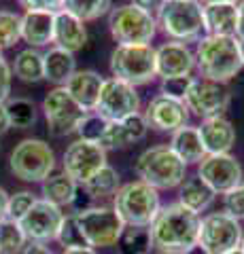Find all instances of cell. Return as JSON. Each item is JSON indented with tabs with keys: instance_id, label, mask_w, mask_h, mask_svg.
Masks as SVG:
<instances>
[{
	"instance_id": "28",
	"label": "cell",
	"mask_w": 244,
	"mask_h": 254,
	"mask_svg": "<svg viewBox=\"0 0 244 254\" xmlns=\"http://www.w3.org/2000/svg\"><path fill=\"white\" fill-rule=\"evenodd\" d=\"M117 246H119V254H151V231L149 227H125L117 240Z\"/></svg>"
},
{
	"instance_id": "1",
	"label": "cell",
	"mask_w": 244,
	"mask_h": 254,
	"mask_svg": "<svg viewBox=\"0 0 244 254\" xmlns=\"http://www.w3.org/2000/svg\"><path fill=\"white\" fill-rule=\"evenodd\" d=\"M149 231H151L153 248L183 254L198 244L200 216L176 201L160 210Z\"/></svg>"
},
{
	"instance_id": "55",
	"label": "cell",
	"mask_w": 244,
	"mask_h": 254,
	"mask_svg": "<svg viewBox=\"0 0 244 254\" xmlns=\"http://www.w3.org/2000/svg\"><path fill=\"white\" fill-rule=\"evenodd\" d=\"M240 248L244 250V233H242V242H240Z\"/></svg>"
},
{
	"instance_id": "43",
	"label": "cell",
	"mask_w": 244,
	"mask_h": 254,
	"mask_svg": "<svg viewBox=\"0 0 244 254\" xmlns=\"http://www.w3.org/2000/svg\"><path fill=\"white\" fill-rule=\"evenodd\" d=\"M91 199H93V197H91L85 189H81V185H79L77 193H75V199L70 201V208H73V212H75V214L83 212V210H89V208H91V205H89V201H91Z\"/></svg>"
},
{
	"instance_id": "51",
	"label": "cell",
	"mask_w": 244,
	"mask_h": 254,
	"mask_svg": "<svg viewBox=\"0 0 244 254\" xmlns=\"http://www.w3.org/2000/svg\"><path fill=\"white\" fill-rule=\"evenodd\" d=\"M238 49H240V60H242V66H244V38H238Z\"/></svg>"
},
{
	"instance_id": "4",
	"label": "cell",
	"mask_w": 244,
	"mask_h": 254,
	"mask_svg": "<svg viewBox=\"0 0 244 254\" xmlns=\"http://www.w3.org/2000/svg\"><path fill=\"white\" fill-rule=\"evenodd\" d=\"M138 178L153 189H174L180 187L187 174V163L168 144L147 148L136 161Z\"/></svg>"
},
{
	"instance_id": "24",
	"label": "cell",
	"mask_w": 244,
	"mask_h": 254,
	"mask_svg": "<svg viewBox=\"0 0 244 254\" xmlns=\"http://www.w3.org/2000/svg\"><path fill=\"white\" fill-rule=\"evenodd\" d=\"M170 148L174 150L180 161H185L187 165L200 163L202 159L206 157V150H204L198 127H191V125H185V127H180V129L172 131Z\"/></svg>"
},
{
	"instance_id": "17",
	"label": "cell",
	"mask_w": 244,
	"mask_h": 254,
	"mask_svg": "<svg viewBox=\"0 0 244 254\" xmlns=\"http://www.w3.org/2000/svg\"><path fill=\"white\" fill-rule=\"evenodd\" d=\"M145 119L149 127H155L160 131H176L187 125L189 110L185 106V102L166 98V95H157V98L149 102Z\"/></svg>"
},
{
	"instance_id": "7",
	"label": "cell",
	"mask_w": 244,
	"mask_h": 254,
	"mask_svg": "<svg viewBox=\"0 0 244 254\" xmlns=\"http://www.w3.org/2000/svg\"><path fill=\"white\" fill-rule=\"evenodd\" d=\"M11 172L26 182H43L56 168V155L49 144L36 138L21 140L11 153Z\"/></svg>"
},
{
	"instance_id": "25",
	"label": "cell",
	"mask_w": 244,
	"mask_h": 254,
	"mask_svg": "<svg viewBox=\"0 0 244 254\" xmlns=\"http://www.w3.org/2000/svg\"><path fill=\"white\" fill-rule=\"evenodd\" d=\"M43 72L45 78L58 85H66V81L77 72L75 53L64 51L60 47H53L43 55Z\"/></svg>"
},
{
	"instance_id": "53",
	"label": "cell",
	"mask_w": 244,
	"mask_h": 254,
	"mask_svg": "<svg viewBox=\"0 0 244 254\" xmlns=\"http://www.w3.org/2000/svg\"><path fill=\"white\" fill-rule=\"evenodd\" d=\"M225 254H244V250H242V248H234V250H230V252H225Z\"/></svg>"
},
{
	"instance_id": "31",
	"label": "cell",
	"mask_w": 244,
	"mask_h": 254,
	"mask_svg": "<svg viewBox=\"0 0 244 254\" xmlns=\"http://www.w3.org/2000/svg\"><path fill=\"white\" fill-rule=\"evenodd\" d=\"M83 189L87 190L91 197L115 195L117 189H119V174H117V170H113L111 165H104V168L98 170L87 182H85Z\"/></svg>"
},
{
	"instance_id": "35",
	"label": "cell",
	"mask_w": 244,
	"mask_h": 254,
	"mask_svg": "<svg viewBox=\"0 0 244 254\" xmlns=\"http://www.w3.org/2000/svg\"><path fill=\"white\" fill-rule=\"evenodd\" d=\"M21 38V17L11 11H0V51L9 49Z\"/></svg>"
},
{
	"instance_id": "52",
	"label": "cell",
	"mask_w": 244,
	"mask_h": 254,
	"mask_svg": "<svg viewBox=\"0 0 244 254\" xmlns=\"http://www.w3.org/2000/svg\"><path fill=\"white\" fill-rule=\"evenodd\" d=\"M212 2H230V4H236L238 0H204V4H212Z\"/></svg>"
},
{
	"instance_id": "47",
	"label": "cell",
	"mask_w": 244,
	"mask_h": 254,
	"mask_svg": "<svg viewBox=\"0 0 244 254\" xmlns=\"http://www.w3.org/2000/svg\"><path fill=\"white\" fill-rule=\"evenodd\" d=\"M6 208H9V195H6V190L0 187V222L6 218Z\"/></svg>"
},
{
	"instance_id": "30",
	"label": "cell",
	"mask_w": 244,
	"mask_h": 254,
	"mask_svg": "<svg viewBox=\"0 0 244 254\" xmlns=\"http://www.w3.org/2000/svg\"><path fill=\"white\" fill-rule=\"evenodd\" d=\"M113 0H62V11L75 15L77 19L91 21L111 11Z\"/></svg>"
},
{
	"instance_id": "20",
	"label": "cell",
	"mask_w": 244,
	"mask_h": 254,
	"mask_svg": "<svg viewBox=\"0 0 244 254\" xmlns=\"http://www.w3.org/2000/svg\"><path fill=\"white\" fill-rule=\"evenodd\" d=\"M102 83H104V78L98 72H93V70H77L66 81L64 87L70 93V98H73L85 113H91V110H96Z\"/></svg>"
},
{
	"instance_id": "46",
	"label": "cell",
	"mask_w": 244,
	"mask_h": 254,
	"mask_svg": "<svg viewBox=\"0 0 244 254\" xmlns=\"http://www.w3.org/2000/svg\"><path fill=\"white\" fill-rule=\"evenodd\" d=\"M236 38H244V0L238 4V23H236Z\"/></svg>"
},
{
	"instance_id": "37",
	"label": "cell",
	"mask_w": 244,
	"mask_h": 254,
	"mask_svg": "<svg viewBox=\"0 0 244 254\" xmlns=\"http://www.w3.org/2000/svg\"><path fill=\"white\" fill-rule=\"evenodd\" d=\"M121 123V131H123V138L128 144H132V142H138V140H143L147 136V131H149V123H147V119L136 113V115H130V117H125Z\"/></svg>"
},
{
	"instance_id": "16",
	"label": "cell",
	"mask_w": 244,
	"mask_h": 254,
	"mask_svg": "<svg viewBox=\"0 0 244 254\" xmlns=\"http://www.w3.org/2000/svg\"><path fill=\"white\" fill-rule=\"evenodd\" d=\"M198 176L219 195H225L244 185V174L238 159L232 155H206L198 163Z\"/></svg>"
},
{
	"instance_id": "3",
	"label": "cell",
	"mask_w": 244,
	"mask_h": 254,
	"mask_svg": "<svg viewBox=\"0 0 244 254\" xmlns=\"http://www.w3.org/2000/svg\"><path fill=\"white\" fill-rule=\"evenodd\" d=\"M125 227H151L162 210L160 193L143 180H134L117 189L115 208Z\"/></svg>"
},
{
	"instance_id": "38",
	"label": "cell",
	"mask_w": 244,
	"mask_h": 254,
	"mask_svg": "<svg viewBox=\"0 0 244 254\" xmlns=\"http://www.w3.org/2000/svg\"><path fill=\"white\" fill-rule=\"evenodd\" d=\"M36 201V197L30 193V190H19V193H15L9 197V208H6V218L11 220H21L26 216V212L32 208V203Z\"/></svg>"
},
{
	"instance_id": "18",
	"label": "cell",
	"mask_w": 244,
	"mask_h": 254,
	"mask_svg": "<svg viewBox=\"0 0 244 254\" xmlns=\"http://www.w3.org/2000/svg\"><path fill=\"white\" fill-rule=\"evenodd\" d=\"M155 66L157 76L162 78H176V76H191L195 66V55L189 51L185 43H163L155 49Z\"/></svg>"
},
{
	"instance_id": "32",
	"label": "cell",
	"mask_w": 244,
	"mask_h": 254,
	"mask_svg": "<svg viewBox=\"0 0 244 254\" xmlns=\"http://www.w3.org/2000/svg\"><path fill=\"white\" fill-rule=\"evenodd\" d=\"M28 240L17 220L4 218L0 222V254H21Z\"/></svg>"
},
{
	"instance_id": "21",
	"label": "cell",
	"mask_w": 244,
	"mask_h": 254,
	"mask_svg": "<svg viewBox=\"0 0 244 254\" xmlns=\"http://www.w3.org/2000/svg\"><path fill=\"white\" fill-rule=\"evenodd\" d=\"M204 32L208 36H236L238 23V6L230 2L204 4Z\"/></svg>"
},
{
	"instance_id": "41",
	"label": "cell",
	"mask_w": 244,
	"mask_h": 254,
	"mask_svg": "<svg viewBox=\"0 0 244 254\" xmlns=\"http://www.w3.org/2000/svg\"><path fill=\"white\" fill-rule=\"evenodd\" d=\"M26 11H47L58 13L62 9V0H17Z\"/></svg>"
},
{
	"instance_id": "23",
	"label": "cell",
	"mask_w": 244,
	"mask_h": 254,
	"mask_svg": "<svg viewBox=\"0 0 244 254\" xmlns=\"http://www.w3.org/2000/svg\"><path fill=\"white\" fill-rule=\"evenodd\" d=\"M53 26H56V13L26 11L21 17V38L32 47L49 45L53 43Z\"/></svg>"
},
{
	"instance_id": "45",
	"label": "cell",
	"mask_w": 244,
	"mask_h": 254,
	"mask_svg": "<svg viewBox=\"0 0 244 254\" xmlns=\"http://www.w3.org/2000/svg\"><path fill=\"white\" fill-rule=\"evenodd\" d=\"M21 254H53V250L47 248V244L30 242V244H26V248L21 250Z\"/></svg>"
},
{
	"instance_id": "39",
	"label": "cell",
	"mask_w": 244,
	"mask_h": 254,
	"mask_svg": "<svg viewBox=\"0 0 244 254\" xmlns=\"http://www.w3.org/2000/svg\"><path fill=\"white\" fill-rule=\"evenodd\" d=\"M193 83V76H176V78H162V95L178 102H185V95Z\"/></svg>"
},
{
	"instance_id": "40",
	"label": "cell",
	"mask_w": 244,
	"mask_h": 254,
	"mask_svg": "<svg viewBox=\"0 0 244 254\" xmlns=\"http://www.w3.org/2000/svg\"><path fill=\"white\" fill-rule=\"evenodd\" d=\"M223 208H225V214H230L236 220L244 218V185L236 187L230 193H225Z\"/></svg>"
},
{
	"instance_id": "19",
	"label": "cell",
	"mask_w": 244,
	"mask_h": 254,
	"mask_svg": "<svg viewBox=\"0 0 244 254\" xmlns=\"http://www.w3.org/2000/svg\"><path fill=\"white\" fill-rule=\"evenodd\" d=\"M200 138L206 155H225L236 142V129L232 123L223 117H210L204 119L202 125L198 127Z\"/></svg>"
},
{
	"instance_id": "15",
	"label": "cell",
	"mask_w": 244,
	"mask_h": 254,
	"mask_svg": "<svg viewBox=\"0 0 244 254\" xmlns=\"http://www.w3.org/2000/svg\"><path fill=\"white\" fill-rule=\"evenodd\" d=\"M104 165H106V150L98 142H87L79 138L64 153V172L77 185H85Z\"/></svg>"
},
{
	"instance_id": "33",
	"label": "cell",
	"mask_w": 244,
	"mask_h": 254,
	"mask_svg": "<svg viewBox=\"0 0 244 254\" xmlns=\"http://www.w3.org/2000/svg\"><path fill=\"white\" fill-rule=\"evenodd\" d=\"M4 108H6V117H9L11 127L26 129V127L34 125V121H36V106H34L32 100L15 98V100L6 102Z\"/></svg>"
},
{
	"instance_id": "8",
	"label": "cell",
	"mask_w": 244,
	"mask_h": 254,
	"mask_svg": "<svg viewBox=\"0 0 244 254\" xmlns=\"http://www.w3.org/2000/svg\"><path fill=\"white\" fill-rule=\"evenodd\" d=\"M108 28L119 45H149L157 32V19L134 4H121L108 15Z\"/></svg>"
},
{
	"instance_id": "29",
	"label": "cell",
	"mask_w": 244,
	"mask_h": 254,
	"mask_svg": "<svg viewBox=\"0 0 244 254\" xmlns=\"http://www.w3.org/2000/svg\"><path fill=\"white\" fill-rule=\"evenodd\" d=\"M15 74L21 78L23 83H38L41 78H45L43 72V53H38L36 49H23L17 58H15Z\"/></svg>"
},
{
	"instance_id": "11",
	"label": "cell",
	"mask_w": 244,
	"mask_h": 254,
	"mask_svg": "<svg viewBox=\"0 0 244 254\" xmlns=\"http://www.w3.org/2000/svg\"><path fill=\"white\" fill-rule=\"evenodd\" d=\"M45 119L49 125V133L56 138H64L68 133H75L79 121L83 119L85 110L70 98L66 87H56L53 91L47 93L43 100Z\"/></svg>"
},
{
	"instance_id": "50",
	"label": "cell",
	"mask_w": 244,
	"mask_h": 254,
	"mask_svg": "<svg viewBox=\"0 0 244 254\" xmlns=\"http://www.w3.org/2000/svg\"><path fill=\"white\" fill-rule=\"evenodd\" d=\"M183 254H208V252H206V250H204V248H202V246H198V244H195V246H193V248H189V250H185Z\"/></svg>"
},
{
	"instance_id": "49",
	"label": "cell",
	"mask_w": 244,
	"mask_h": 254,
	"mask_svg": "<svg viewBox=\"0 0 244 254\" xmlns=\"http://www.w3.org/2000/svg\"><path fill=\"white\" fill-rule=\"evenodd\" d=\"M62 254H96L93 248H75V250H64Z\"/></svg>"
},
{
	"instance_id": "6",
	"label": "cell",
	"mask_w": 244,
	"mask_h": 254,
	"mask_svg": "<svg viewBox=\"0 0 244 254\" xmlns=\"http://www.w3.org/2000/svg\"><path fill=\"white\" fill-rule=\"evenodd\" d=\"M111 70L115 78L130 85H143L157 76L155 49L151 45H119L111 53Z\"/></svg>"
},
{
	"instance_id": "54",
	"label": "cell",
	"mask_w": 244,
	"mask_h": 254,
	"mask_svg": "<svg viewBox=\"0 0 244 254\" xmlns=\"http://www.w3.org/2000/svg\"><path fill=\"white\" fill-rule=\"evenodd\" d=\"M157 254H176V252H162V250H157Z\"/></svg>"
},
{
	"instance_id": "34",
	"label": "cell",
	"mask_w": 244,
	"mask_h": 254,
	"mask_svg": "<svg viewBox=\"0 0 244 254\" xmlns=\"http://www.w3.org/2000/svg\"><path fill=\"white\" fill-rule=\"evenodd\" d=\"M56 240H58L62 246H64V250L89 248V244H87V240H85V235H83V231H81V227H79L75 214H68V216H64Z\"/></svg>"
},
{
	"instance_id": "2",
	"label": "cell",
	"mask_w": 244,
	"mask_h": 254,
	"mask_svg": "<svg viewBox=\"0 0 244 254\" xmlns=\"http://www.w3.org/2000/svg\"><path fill=\"white\" fill-rule=\"evenodd\" d=\"M195 64L204 78L227 83L242 70L238 38L236 36H204L198 41Z\"/></svg>"
},
{
	"instance_id": "22",
	"label": "cell",
	"mask_w": 244,
	"mask_h": 254,
	"mask_svg": "<svg viewBox=\"0 0 244 254\" xmlns=\"http://www.w3.org/2000/svg\"><path fill=\"white\" fill-rule=\"evenodd\" d=\"M53 43L60 49L70 51V53L83 49L85 43H87V30H85L83 21L66 11H58L56 26H53Z\"/></svg>"
},
{
	"instance_id": "14",
	"label": "cell",
	"mask_w": 244,
	"mask_h": 254,
	"mask_svg": "<svg viewBox=\"0 0 244 254\" xmlns=\"http://www.w3.org/2000/svg\"><path fill=\"white\" fill-rule=\"evenodd\" d=\"M227 104H230V89L225 87V83H217L210 78H193L185 95L187 110L202 119L221 117Z\"/></svg>"
},
{
	"instance_id": "9",
	"label": "cell",
	"mask_w": 244,
	"mask_h": 254,
	"mask_svg": "<svg viewBox=\"0 0 244 254\" xmlns=\"http://www.w3.org/2000/svg\"><path fill=\"white\" fill-rule=\"evenodd\" d=\"M242 227L240 220L225 212H212L200 218L198 246H202L208 254H225L234 248H240Z\"/></svg>"
},
{
	"instance_id": "27",
	"label": "cell",
	"mask_w": 244,
	"mask_h": 254,
	"mask_svg": "<svg viewBox=\"0 0 244 254\" xmlns=\"http://www.w3.org/2000/svg\"><path fill=\"white\" fill-rule=\"evenodd\" d=\"M79 185L68 176L66 172H58V174H49L43 180V199L56 203V205H70V201L75 199Z\"/></svg>"
},
{
	"instance_id": "12",
	"label": "cell",
	"mask_w": 244,
	"mask_h": 254,
	"mask_svg": "<svg viewBox=\"0 0 244 254\" xmlns=\"http://www.w3.org/2000/svg\"><path fill=\"white\" fill-rule=\"evenodd\" d=\"M140 108V98L134 85L119 81V78H108L102 83V89L98 95L96 113L104 117L108 123L113 121H123L125 117L136 115Z\"/></svg>"
},
{
	"instance_id": "13",
	"label": "cell",
	"mask_w": 244,
	"mask_h": 254,
	"mask_svg": "<svg viewBox=\"0 0 244 254\" xmlns=\"http://www.w3.org/2000/svg\"><path fill=\"white\" fill-rule=\"evenodd\" d=\"M62 220H64V212L60 205L47 199H36L32 208L26 212V216L19 220V227L28 242L49 244L58 237Z\"/></svg>"
},
{
	"instance_id": "42",
	"label": "cell",
	"mask_w": 244,
	"mask_h": 254,
	"mask_svg": "<svg viewBox=\"0 0 244 254\" xmlns=\"http://www.w3.org/2000/svg\"><path fill=\"white\" fill-rule=\"evenodd\" d=\"M11 93V68L6 64L2 51H0V104H4Z\"/></svg>"
},
{
	"instance_id": "5",
	"label": "cell",
	"mask_w": 244,
	"mask_h": 254,
	"mask_svg": "<svg viewBox=\"0 0 244 254\" xmlns=\"http://www.w3.org/2000/svg\"><path fill=\"white\" fill-rule=\"evenodd\" d=\"M202 9L200 0H163L157 11V21L176 43L200 41L204 32Z\"/></svg>"
},
{
	"instance_id": "26",
	"label": "cell",
	"mask_w": 244,
	"mask_h": 254,
	"mask_svg": "<svg viewBox=\"0 0 244 254\" xmlns=\"http://www.w3.org/2000/svg\"><path fill=\"white\" fill-rule=\"evenodd\" d=\"M215 190H212L206 182H204L200 176H191L183 180V185H180V190H178V203L185 205L187 210L191 212H204L212 203L215 199Z\"/></svg>"
},
{
	"instance_id": "36",
	"label": "cell",
	"mask_w": 244,
	"mask_h": 254,
	"mask_svg": "<svg viewBox=\"0 0 244 254\" xmlns=\"http://www.w3.org/2000/svg\"><path fill=\"white\" fill-rule=\"evenodd\" d=\"M108 127V121L104 117H100L98 113H85L83 119L79 121L77 127V133L81 140H87V142H100L102 136H104Z\"/></svg>"
},
{
	"instance_id": "10",
	"label": "cell",
	"mask_w": 244,
	"mask_h": 254,
	"mask_svg": "<svg viewBox=\"0 0 244 254\" xmlns=\"http://www.w3.org/2000/svg\"><path fill=\"white\" fill-rule=\"evenodd\" d=\"M89 248H108L115 246L121 231L125 229L119 214L111 208H89L75 214Z\"/></svg>"
},
{
	"instance_id": "44",
	"label": "cell",
	"mask_w": 244,
	"mask_h": 254,
	"mask_svg": "<svg viewBox=\"0 0 244 254\" xmlns=\"http://www.w3.org/2000/svg\"><path fill=\"white\" fill-rule=\"evenodd\" d=\"M162 2H163V0H132L134 6H138V9H143V11H147V13L160 11Z\"/></svg>"
},
{
	"instance_id": "48",
	"label": "cell",
	"mask_w": 244,
	"mask_h": 254,
	"mask_svg": "<svg viewBox=\"0 0 244 254\" xmlns=\"http://www.w3.org/2000/svg\"><path fill=\"white\" fill-rule=\"evenodd\" d=\"M9 127H11V123H9V117H6V108H4V104H0V136H2Z\"/></svg>"
}]
</instances>
